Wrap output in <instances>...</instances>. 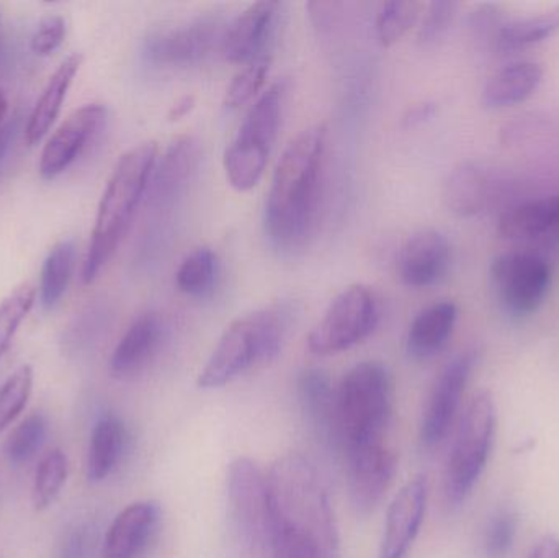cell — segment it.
Returning a JSON list of instances; mask_svg holds the SVG:
<instances>
[{"label": "cell", "mask_w": 559, "mask_h": 558, "mask_svg": "<svg viewBox=\"0 0 559 558\" xmlns=\"http://www.w3.org/2000/svg\"><path fill=\"white\" fill-rule=\"evenodd\" d=\"M222 19L199 16L183 25L154 33L146 39L144 55L154 64L189 68L205 61L225 38Z\"/></svg>", "instance_id": "12"}, {"label": "cell", "mask_w": 559, "mask_h": 558, "mask_svg": "<svg viewBox=\"0 0 559 558\" xmlns=\"http://www.w3.org/2000/svg\"><path fill=\"white\" fill-rule=\"evenodd\" d=\"M156 157V143L147 141L124 153L115 166L92 229L91 245L82 269L85 284H92L100 275L127 235L150 187Z\"/></svg>", "instance_id": "3"}, {"label": "cell", "mask_w": 559, "mask_h": 558, "mask_svg": "<svg viewBox=\"0 0 559 558\" xmlns=\"http://www.w3.org/2000/svg\"><path fill=\"white\" fill-rule=\"evenodd\" d=\"M504 23L498 13V7L481 5L469 16V29H472L475 39L481 43H492L496 45L499 29Z\"/></svg>", "instance_id": "41"}, {"label": "cell", "mask_w": 559, "mask_h": 558, "mask_svg": "<svg viewBox=\"0 0 559 558\" xmlns=\"http://www.w3.org/2000/svg\"><path fill=\"white\" fill-rule=\"evenodd\" d=\"M347 487L352 507L360 517L373 513L393 484L396 454L386 439L345 448Z\"/></svg>", "instance_id": "11"}, {"label": "cell", "mask_w": 559, "mask_h": 558, "mask_svg": "<svg viewBox=\"0 0 559 558\" xmlns=\"http://www.w3.org/2000/svg\"><path fill=\"white\" fill-rule=\"evenodd\" d=\"M456 10H459V3L449 2V0L430 3L423 23H420L419 41L423 45H433V43L440 41L452 26Z\"/></svg>", "instance_id": "39"}, {"label": "cell", "mask_w": 559, "mask_h": 558, "mask_svg": "<svg viewBox=\"0 0 559 558\" xmlns=\"http://www.w3.org/2000/svg\"><path fill=\"white\" fill-rule=\"evenodd\" d=\"M288 84L278 79L252 105L239 128L238 136L226 150L225 170L229 183L239 192L251 190L264 176L272 146L285 110Z\"/></svg>", "instance_id": "6"}, {"label": "cell", "mask_w": 559, "mask_h": 558, "mask_svg": "<svg viewBox=\"0 0 559 558\" xmlns=\"http://www.w3.org/2000/svg\"><path fill=\"white\" fill-rule=\"evenodd\" d=\"M278 2H258L241 13L226 29L223 52L231 62H251L258 56L271 51L277 23Z\"/></svg>", "instance_id": "18"}, {"label": "cell", "mask_w": 559, "mask_h": 558, "mask_svg": "<svg viewBox=\"0 0 559 558\" xmlns=\"http://www.w3.org/2000/svg\"><path fill=\"white\" fill-rule=\"evenodd\" d=\"M267 494L272 558H338L331 500L308 459L280 458L267 472Z\"/></svg>", "instance_id": "1"}, {"label": "cell", "mask_w": 559, "mask_h": 558, "mask_svg": "<svg viewBox=\"0 0 559 558\" xmlns=\"http://www.w3.org/2000/svg\"><path fill=\"white\" fill-rule=\"evenodd\" d=\"M66 38V22L61 15H48L39 22L32 36L35 55L48 56L61 46Z\"/></svg>", "instance_id": "40"}, {"label": "cell", "mask_w": 559, "mask_h": 558, "mask_svg": "<svg viewBox=\"0 0 559 558\" xmlns=\"http://www.w3.org/2000/svg\"><path fill=\"white\" fill-rule=\"evenodd\" d=\"M489 275L502 310L514 318L535 313L547 298L554 278L547 259L522 251L496 256Z\"/></svg>", "instance_id": "9"}, {"label": "cell", "mask_w": 559, "mask_h": 558, "mask_svg": "<svg viewBox=\"0 0 559 558\" xmlns=\"http://www.w3.org/2000/svg\"><path fill=\"white\" fill-rule=\"evenodd\" d=\"M393 403V379L383 364L367 360L352 367L337 389L342 451L384 439Z\"/></svg>", "instance_id": "5"}, {"label": "cell", "mask_w": 559, "mask_h": 558, "mask_svg": "<svg viewBox=\"0 0 559 558\" xmlns=\"http://www.w3.org/2000/svg\"><path fill=\"white\" fill-rule=\"evenodd\" d=\"M33 389V370L29 366L16 369L0 389V432L9 428L25 409Z\"/></svg>", "instance_id": "36"}, {"label": "cell", "mask_w": 559, "mask_h": 558, "mask_svg": "<svg viewBox=\"0 0 559 558\" xmlns=\"http://www.w3.org/2000/svg\"><path fill=\"white\" fill-rule=\"evenodd\" d=\"M7 108H9V102H7L5 92L0 91V133H2L3 127H5L3 120H5Z\"/></svg>", "instance_id": "46"}, {"label": "cell", "mask_w": 559, "mask_h": 558, "mask_svg": "<svg viewBox=\"0 0 559 558\" xmlns=\"http://www.w3.org/2000/svg\"><path fill=\"white\" fill-rule=\"evenodd\" d=\"M200 156L202 147L197 138L187 134L170 143L159 167H154L153 180L147 187L153 205L173 206L183 195L199 169Z\"/></svg>", "instance_id": "20"}, {"label": "cell", "mask_w": 559, "mask_h": 558, "mask_svg": "<svg viewBox=\"0 0 559 558\" xmlns=\"http://www.w3.org/2000/svg\"><path fill=\"white\" fill-rule=\"evenodd\" d=\"M496 187L498 180L488 167L476 163L460 164L447 179L443 200L450 212L472 218L491 205Z\"/></svg>", "instance_id": "22"}, {"label": "cell", "mask_w": 559, "mask_h": 558, "mask_svg": "<svg viewBox=\"0 0 559 558\" xmlns=\"http://www.w3.org/2000/svg\"><path fill=\"white\" fill-rule=\"evenodd\" d=\"M19 123V118H13V120H10L9 123L3 127L2 133H0V173H2L3 166H5L10 147L13 146V141H15Z\"/></svg>", "instance_id": "43"}, {"label": "cell", "mask_w": 559, "mask_h": 558, "mask_svg": "<svg viewBox=\"0 0 559 558\" xmlns=\"http://www.w3.org/2000/svg\"><path fill=\"white\" fill-rule=\"evenodd\" d=\"M48 436V423L39 413H33L23 419L5 442V455L13 465L26 464L32 461L45 444Z\"/></svg>", "instance_id": "32"}, {"label": "cell", "mask_w": 559, "mask_h": 558, "mask_svg": "<svg viewBox=\"0 0 559 558\" xmlns=\"http://www.w3.org/2000/svg\"><path fill=\"white\" fill-rule=\"evenodd\" d=\"M293 313L292 305L274 304L233 321L200 372V389H222L272 363L285 343Z\"/></svg>", "instance_id": "4"}, {"label": "cell", "mask_w": 559, "mask_h": 558, "mask_svg": "<svg viewBox=\"0 0 559 558\" xmlns=\"http://www.w3.org/2000/svg\"><path fill=\"white\" fill-rule=\"evenodd\" d=\"M228 501L233 523L245 546L252 550L267 549V474L258 462L238 458L229 464Z\"/></svg>", "instance_id": "10"}, {"label": "cell", "mask_w": 559, "mask_h": 558, "mask_svg": "<svg viewBox=\"0 0 559 558\" xmlns=\"http://www.w3.org/2000/svg\"><path fill=\"white\" fill-rule=\"evenodd\" d=\"M298 396L302 415L316 438L328 448L342 451L337 390L332 387L328 373L321 369L305 370L298 379Z\"/></svg>", "instance_id": "19"}, {"label": "cell", "mask_w": 559, "mask_h": 558, "mask_svg": "<svg viewBox=\"0 0 559 558\" xmlns=\"http://www.w3.org/2000/svg\"><path fill=\"white\" fill-rule=\"evenodd\" d=\"M459 320V307L452 300L424 308L407 331L406 349L409 357L426 360L437 356L452 337Z\"/></svg>", "instance_id": "24"}, {"label": "cell", "mask_w": 559, "mask_h": 558, "mask_svg": "<svg viewBox=\"0 0 559 558\" xmlns=\"http://www.w3.org/2000/svg\"><path fill=\"white\" fill-rule=\"evenodd\" d=\"M68 458L59 449H52L39 462L33 480V504L43 511L55 503L68 480Z\"/></svg>", "instance_id": "31"}, {"label": "cell", "mask_w": 559, "mask_h": 558, "mask_svg": "<svg viewBox=\"0 0 559 558\" xmlns=\"http://www.w3.org/2000/svg\"><path fill=\"white\" fill-rule=\"evenodd\" d=\"M496 432L495 399L488 390H479L466 406L455 442L447 462L443 488L450 504H462L478 484L489 455Z\"/></svg>", "instance_id": "7"}, {"label": "cell", "mask_w": 559, "mask_h": 558, "mask_svg": "<svg viewBox=\"0 0 559 558\" xmlns=\"http://www.w3.org/2000/svg\"><path fill=\"white\" fill-rule=\"evenodd\" d=\"M420 5L414 0H393L381 5L377 16V36L381 45L400 41L419 19Z\"/></svg>", "instance_id": "33"}, {"label": "cell", "mask_w": 559, "mask_h": 558, "mask_svg": "<svg viewBox=\"0 0 559 558\" xmlns=\"http://www.w3.org/2000/svg\"><path fill=\"white\" fill-rule=\"evenodd\" d=\"M527 558H559V539L558 537L547 536L540 537L537 543L532 546Z\"/></svg>", "instance_id": "42"}, {"label": "cell", "mask_w": 559, "mask_h": 558, "mask_svg": "<svg viewBox=\"0 0 559 558\" xmlns=\"http://www.w3.org/2000/svg\"><path fill=\"white\" fill-rule=\"evenodd\" d=\"M193 105H195V98H193L192 95H186V97L179 98V100L173 105V108H170L169 120L176 121L186 117V115L192 110Z\"/></svg>", "instance_id": "45"}, {"label": "cell", "mask_w": 559, "mask_h": 558, "mask_svg": "<svg viewBox=\"0 0 559 558\" xmlns=\"http://www.w3.org/2000/svg\"><path fill=\"white\" fill-rule=\"evenodd\" d=\"M74 265L75 245L71 239L58 242L49 251L43 264L41 282H39V304L43 310H52L64 297L74 274Z\"/></svg>", "instance_id": "29"}, {"label": "cell", "mask_w": 559, "mask_h": 558, "mask_svg": "<svg viewBox=\"0 0 559 558\" xmlns=\"http://www.w3.org/2000/svg\"><path fill=\"white\" fill-rule=\"evenodd\" d=\"M218 278V258L210 248L190 252L177 269L176 284L190 297H206L212 294Z\"/></svg>", "instance_id": "30"}, {"label": "cell", "mask_w": 559, "mask_h": 558, "mask_svg": "<svg viewBox=\"0 0 559 558\" xmlns=\"http://www.w3.org/2000/svg\"><path fill=\"white\" fill-rule=\"evenodd\" d=\"M166 334V324L159 313L141 314L133 321L110 359V372L118 379L134 376L156 356Z\"/></svg>", "instance_id": "21"}, {"label": "cell", "mask_w": 559, "mask_h": 558, "mask_svg": "<svg viewBox=\"0 0 559 558\" xmlns=\"http://www.w3.org/2000/svg\"><path fill=\"white\" fill-rule=\"evenodd\" d=\"M81 56H69L49 79L41 97L36 102L35 108L29 115L28 123H26L25 138L29 146L38 144L51 130L52 123L61 111L62 102L66 100L69 87L74 81V75L81 68Z\"/></svg>", "instance_id": "27"}, {"label": "cell", "mask_w": 559, "mask_h": 558, "mask_svg": "<svg viewBox=\"0 0 559 558\" xmlns=\"http://www.w3.org/2000/svg\"><path fill=\"white\" fill-rule=\"evenodd\" d=\"M452 264V245L437 229L414 233L397 258V274L411 288H427L439 284Z\"/></svg>", "instance_id": "16"}, {"label": "cell", "mask_w": 559, "mask_h": 558, "mask_svg": "<svg viewBox=\"0 0 559 558\" xmlns=\"http://www.w3.org/2000/svg\"><path fill=\"white\" fill-rule=\"evenodd\" d=\"M544 81V69L532 61L514 62L489 78L483 88L481 104L488 110H504L522 104L537 92Z\"/></svg>", "instance_id": "25"}, {"label": "cell", "mask_w": 559, "mask_h": 558, "mask_svg": "<svg viewBox=\"0 0 559 558\" xmlns=\"http://www.w3.org/2000/svg\"><path fill=\"white\" fill-rule=\"evenodd\" d=\"M380 300L367 285H352L337 295L308 336L316 356H334L367 340L380 323Z\"/></svg>", "instance_id": "8"}, {"label": "cell", "mask_w": 559, "mask_h": 558, "mask_svg": "<svg viewBox=\"0 0 559 558\" xmlns=\"http://www.w3.org/2000/svg\"><path fill=\"white\" fill-rule=\"evenodd\" d=\"M105 121L107 108L100 104L84 105L69 115L43 147L39 176L45 180L61 176L81 156L82 151L100 134Z\"/></svg>", "instance_id": "14"}, {"label": "cell", "mask_w": 559, "mask_h": 558, "mask_svg": "<svg viewBox=\"0 0 559 558\" xmlns=\"http://www.w3.org/2000/svg\"><path fill=\"white\" fill-rule=\"evenodd\" d=\"M498 233L508 241H537L559 233V195L512 206L499 218Z\"/></svg>", "instance_id": "23"}, {"label": "cell", "mask_w": 559, "mask_h": 558, "mask_svg": "<svg viewBox=\"0 0 559 558\" xmlns=\"http://www.w3.org/2000/svg\"><path fill=\"white\" fill-rule=\"evenodd\" d=\"M328 127L312 124L283 151L265 203V229L280 249L305 245L314 231L324 183Z\"/></svg>", "instance_id": "2"}, {"label": "cell", "mask_w": 559, "mask_h": 558, "mask_svg": "<svg viewBox=\"0 0 559 558\" xmlns=\"http://www.w3.org/2000/svg\"><path fill=\"white\" fill-rule=\"evenodd\" d=\"M128 429L114 413H105L92 429L87 452V478L92 484L107 480L123 459Z\"/></svg>", "instance_id": "26"}, {"label": "cell", "mask_w": 559, "mask_h": 558, "mask_svg": "<svg viewBox=\"0 0 559 558\" xmlns=\"http://www.w3.org/2000/svg\"><path fill=\"white\" fill-rule=\"evenodd\" d=\"M436 110V105L429 104V102L416 105V107L411 108V110L407 111L406 117H404V121H406L407 127L424 123V121L430 120V118L433 117Z\"/></svg>", "instance_id": "44"}, {"label": "cell", "mask_w": 559, "mask_h": 558, "mask_svg": "<svg viewBox=\"0 0 559 558\" xmlns=\"http://www.w3.org/2000/svg\"><path fill=\"white\" fill-rule=\"evenodd\" d=\"M159 503L144 500L124 508L108 527L102 558H143L160 524Z\"/></svg>", "instance_id": "17"}, {"label": "cell", "mask_w": 559, "mask_h": 558, "mask_svg": "<svg viewBox=\"0 0 559 558\" xmlns=\"http://www.w3.org/2000/svg\"><path fill=\"white\" fill-rule=\"evenodd\" d=\"M97 546L98 527L91 521H81L66 531L58 558H94Z\"/></svg>", "instance_id": "38"}, {"label": "cell", "mask_w": 559, "mask_h": 558, "mask_svg": "<svg viewBox=\"0 0 559 558\" xmlns=\"http://www.w3.org/2000/svg\"><path fill=\"white\" fill-rule=\"evenodd\" d=\"M35 298V288L29 284H23L0 304V359L9 351L20 324L32 310Z\"/></svg>", "instance_id": "35"}, {"label": "cell", "mask_w": 559, "mask_h": 558, "mask_svg": "<svg viewBox=\"0 0 559 558\" xmlns=\"http://www.w3.org/2000/svg\"><path fill=\"white\" fill-rule=\"evenodd\" d=\"M272 52L267 51L264 55L258 56L249 62L248 68L242 69L235 81L229 85L226 92L225 105L228 110H236L241 108L242 105L248 104L252 97L261 92L264 87L265 79H267L269 71H271Z\"/></svg>", "instance_id": "34"}, {"label": "cell", "mask_w": 559, "mask_h": 558, "mask_svg": "<svg viewBox=\"0 0 559 558\" xmlns=\"http://www.w3.org/2000/svg\"><path fill=\"white\" fill-rule=\"evenodd\" d=\"M429 500V484L424 475L407 482L388 508L380 557L406 558L419 534Z\"/></svg>", "instance_id": "15"}, {"label": "cell", "mask_w": 559, "mask_h": 558, "mask_svg": "<svg viewBox=\"0 0 559 558\" xmlns=\"http://www.w3.org/2000/svg\"><path fill=\"white\" fill-rule=\"evenodd\" d=\"M519 518L515 511L499 510L485 531V553L489 558H504L514 547Z\"/></svg>", "instance_id": "37"}, {"label": "cell", "mask_w": 559, "mask_h": 558, "mask_svg": "<svg viewBox=\"0 0 559 558\" xmlns=\"http://www.w3.org/2000/svg\"><path fill=\"white\" fill-rule=\"evenodd\" d=\"M559 33V5L538 15L506 22L496 38V49L499 51H519L531 48L538 43L547 41Z\"/></svg>", "instance_id": "28"}, {"label": "cell", "mask_w": 559, "mask_h": 558, "mask_svg": "<svg viewBox=\"0 0 559 558\" xmlns=\"http://www.w3.org/2000/svg\"><path fill=\"white\" fill-rule=\"evenodd\" d=\"M476 359L475 351H466L449 360L437 376L420 423V439L427 448H436L452 429Z\"/></svg>", "instance_id": "13"}]
</instances>
